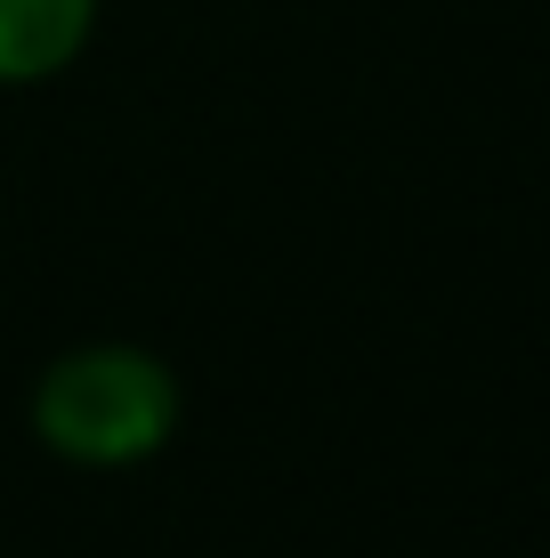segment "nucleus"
I'll list each match as a JSON object with an SVG mask.
<instances>
[{
  "label": "nucleus",
  "mask_w": 550,
  "mask_h": 558,
  "mask_svg": "<svg viewBox=\"0 0 550 558\" xmlns=\"http://www.w3.org/2000/svg\"><path fill=\"white\" fill-rule=\"evenodd\" d=\"M33 429L82 470H130L179 429V380L146 349H73L33 389Z\"/></svg>",
  "instance_id": "nucleus-1"
},
{
  "label": "nucleus",
  "mask_w": 550,
  "mask_h": 558,
  "mask_svg": "<svg viewBox=\"0 0 550 558\" xmlns=\"http://www.w3.org/2000/svg\"><path fill=\"white\" fill-rule=\"evenodd\" d=\"M98 0H0V82H41V73L73 65L89 41Z\"/></svg>",
  "instance_id": "nucleus-2"
}]
</instances>
